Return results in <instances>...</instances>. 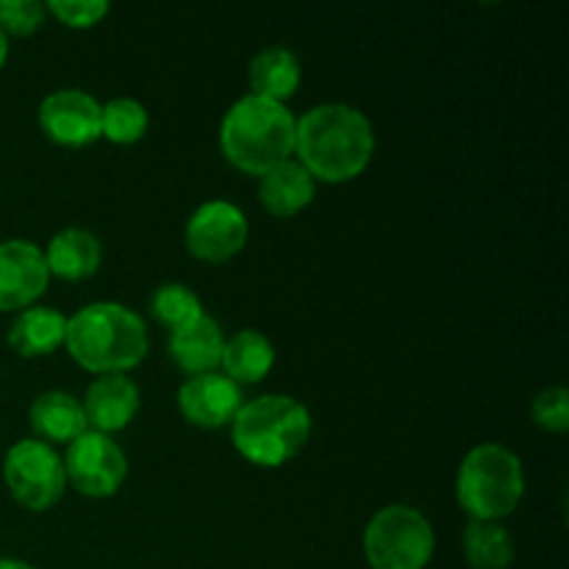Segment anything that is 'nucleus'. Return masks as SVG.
Listing matches in <instances>:
<instances>
[{"instance_id": "obj_1", "label": "nucleus", "mask_w": 569, "mask_h": 569, "mask_svg": "<svg viewBox=\"0 0 569 569\" xmlns=\"http://www.w3.org/2000/svg\"><path fill=\"white\" fill-rule=\"evenodd\" d=\"M295 153L315 181L348 183L370 167L376 131L356 106L320 103L295 126Z\"/></svg>"}, {"instance_id": "obj_2", "label": "nucleus", "mask_w": 569, "mask_h": 569, "mask_svg": "<svg viewBox=\"0 0 569 569\" xmlns=\"http://www.w3.org/2000/svg\"><path fill=\"white\" fill-rule=\"evenodd\" d=\"M64 348L83 370L98 376H126L148 356V328L128 306L100 300L67 317Z\"/></svg>"}, {"instance_id": "obj_3", "label": "nucleus", "mask_w": 569, "mask_h": 569, "mask_svg": "<svg viewBox=\"0 0 569 569\" xmlns=\"http://www.w3.org/2000/svg\"><path fill=\"white\" fill-rule=\"evenodd\" d=\"M295 126L287 103L244 94L220 122L222 156L248 176H264L295 153Z\"/></svg>"}, {"instance_id": "obj_4", "label": "nucleus", "mask_w": 569, "mask_h": 569, "mask_svg": "<svg viewBox=\"0 0 569 569\" xmlns=\"http://www.w3.org/2000/svg\"><path fill=\"white\" fill-rule=\"evenodd\" d=\"M311 415L289 395H261L231 420L233 448L256 467H281L309 445Z\"/></svg>"}, {"instance_id": "obj_5", "label": "nucleus", "mask_w": 569, "mask_h": 569, "mask_svg": "<svg viewBox=\"0 0 569 569\" xmlns=\"http://www.w3.org/2000/svg\"><path fill=\"white\" fill-rule=\"evenodd\" d=\"M526 495V472L517 453L498 442L476 445L456 478L459 506L472 522H500L515 515Z\"/></svg>"}, {"instance_id": "obj_6", "label": "nucleus", "mask_w": 569, "mask_h": 569, "mask_svg": "<svg viewBox=\"0 0 569 569\" xmlns=\"http://www.w3.org/2000/svg\"><path fill=\"white\" fill-rule=\"evenodd\" d=\"M361 545L372 569H426L433 559L437 533L420 509L392 503L367 522Z\"/></svg>"}, {"instance_id": "obj_7", "label": "nucleus", "mask_w": 569, "mask_h": 569, "mask_svg": "<svg viewBox=\"0 0 569 569\" xmlns=\"http://www.w3.org/2000/svg\"><path fill=\"white\" fill-rule=\"evenodd\" d=\"M3 481L9 495L28 511H48L64 495V461L53 445L42 439H22L11 445L3 459Z\"/></svg>"}, {"instance_id": "obj_8", "label": "nucleus", "mask_w": 569, "mask_h": 569, "mask_svg": "<svg viewBox=\"0 0 569 569\" xmlns=\"http://www.w3.org/2000/svg\"><path fill=\"white\" fill-rule=\"evenodd\" d=\"M64 476L87 498H111L128 478V459L120 445L98 431H87L67 445Z\"/></svg>"}, {"instance_id": "obj_9", "label": "nucleus", "mask_w": 569, "mask_h": 569, "mask_svg": "<svg viewBox=\"0 0 569 569\" xmlns=\"http://www.w3.org/2000/svg\"><path fill=\"white\" fill-rule=\"evenodd\" d=\"M248 217L228 200H209L187 220V250L206 264H226L248 244Z\"/></svg>"}, {"instance_id": "obj_10", "label": "nucleus", "mask_w": 569, "mask_h": 569, "mask_svg": "<svg viewBox=\"0 0 569 569\" xmlns=\"http://www.w3.org/2000/svg\"><path fill=\"white\" fill-rule=\"evenodd\" d=\"M103 106L83 89H59L39 103V128L61 148H87L100 139Z\"/></svg>"}, {"instance_id": "obj_11", "label": "nucleus", "mask_w": 569, "mask_h": 569, "mask_svg": "<svg viewBox=\"0 0 569 569\" xmlns=\"http://www.w3.org/2000/svg\"><path fill=\"white\" fill-rule=\"evenodd\" d=\"M50 283L44 250L28 239L0 242V311H26L37 306Z\"/></svg>"}, {"instance_id": "obj_12", "label": "nucleus", "mask_w": 569, "mask_h": 569, "mask_svg": "<svg viewBox=\"0 0 569 569\" xmlns=\"http://www.w3.org/2000/svg\"><path fill=\"white\" fill-rule=\"evenodd\" d=\"M242 403V389L228 381L222 372L192 376L178 389V409L183 420L194 428H209V431L228 426Z\"/></svg>"}, {"instance_id": "obj_13", "label": "nucleus", "mask_w": 569, "mask_h": 569, "mask_svg": "<svg viewBox=\"0 0 569 569\" xmlns=\"http://www.w3.org/2000/svg\"><path fill=\"white\" fill-rule=\"evenodd\" d=\"M83 415H87L89 431H98L111 437L114 431L131 426L139 411V387L122 372L114 376H100L89 383L87 395L81 400Z\"/></svg>"}, {"instance_id": "obj_14", "label": "nucleus", "mask_w": 569, "mask_h": 569, "mask_svg": "<svg viewBox=\"0 0 569 569\" xmlns=\"http://www.w3.org/2000/svg\"><path fill=\"white\" fill-rule=\"evenodd\" d=\"M226 348V337L214 317L203 315L194 322H189L181 331L170 333V359L176 361L178 370L192 376H206L217 372Z\"/></svg>"}, {"instance_id": "obj_15", "label": "nucleus", "mask_w": 569, "mask_h": 569, "mask_svg": "<svg viewBox=\"0 0 569 569\" xmlns=\"http://www.w3.org/2000/svg\"><path fill=\"white\" fill-rule=\"evenodd\" d=\"M317 194V181L300 161H281L259 176V200L272 217H295L309 209Z\"/></svg>"}, {"instance_id": "obj_16", "label": "nucleus", "mask_w": 569, "mask_h": 569, "mask_svg": "<svg viewBox=\"0 0 569 569\" xmlns=\"http://www.w3.org/2000/svg\"><path fill=\"white\" fill-rule=\"evenodd\" d=\"M44 261L50 276L64 281H87L103 261V244L87 228H64L48 242Z\"/></svg>"}, {"instance_id": "obj_17", "label": "nucleus", "mask_w": 569, "mask_h": 569, "mask_svg": "<svg viewBox=\"0 0 569 569\" xmlns=\"http://www.w3.org/2000/svg\"><path fill=\"white\" fill-rule=\"evenodd\" d=\"M28 422L42 442H67L89 431L87 415L76 395L50 389L42 392L28 409Z\"/></svg>"}, {"instance_id": "obj_18", "label": "nucleus", "mask_w": 569, "mask_h": 569, "mask_svg": "<svg viewBox=\"0 0 569 569\" xmlns=\"http://www.w3.org/2000/svg\"><path fill=\"white\" fill-rule=\"evenodd\" d=\"M67 317L48 306H31L20 311L9 328V348L22 359L50 356L64 345Z\"/></svg>"}, {"instance_id": "obj_19", "label": "nucleus", "mask_w": 569, "mask_h": 569, "mask_svg": "<svg viewBox=\"0 0 569 569\" xmlns=\"http://www.w3.org/2000/svg\"><path fill=\"white\" fill-rule=\"evenodd\" d=\"M272 365H276V348H272V342L261 331L244 328V331L226 339L220 367L222 376L237 383V387L264 381L270 376Z\"/></svg>"}, {"instance_id": "obj_20", "label": "nucleus", "mask_w": 569, "mask_h": 569, "mask_svg": "<svg viewBox=\"0 0 569 569\" xmlns=\"http://www.w3.org/2000/svg\"><path fill=\"white\" fill-rule=\"evenodd\" d=\"M300 61L292 50L287 48H264L250 59L248 67V81H250V94H259V98L276 100V103H287L300 87Z\"/></svg>"}, {"instance_id": "obj_21", "label": "nucleus", "mask_w": 569, "mask_h": 569, "mask_svg": "<svg viewBox=\"0 0 569 569\" xmlns=\"http://www.w3.org/2000/svg\"><path fill=\"white\" fill-rule=\"evenodd\" d=\"M465 559L472 569H509L515 539L500 522H470L465 528Z\"/></svg>"}, {"instance_id": "obj_22", "label": "nucleus", "mask_w": 569, "mask_h": 569, "mask_svg": "<svg viewBox=\"0 0 569 569\" xmlns=\"http://www.w3.org/2000/svg\"><path fill=\"white\" fill-rule=\"evenodd\" d=\"M150 315L159 326H164L172 333L187 328L189 322L203 317L206 311L198 295L189 287H183V283H161L153 298H150Z\"/></svg>"}, {"instance_id": "obj_23", "label": "nucleus", "mask_w": 569, "mask_h": 569, "mask_svg": "<svg viewBox=\"0 0 569 569\" xmlns=\"http://www.w3.org/2000/svg\"><path fill=\"white\" fill-rule=\"evenodd\" d=\"M150 117L139 100L114 98L100 111V137L114 144H133L148 133Z\"/></svg>"}, {"instance_id": "obj_24", "label": "nucleus", "mask_w": 569, "mask_h": 569, "mask_svg": "<svg viewBox=\"0 0 569 569\" xmlns=\"http://www.w3.org/2000/svg\"><path fill=\"white\" fill-rule=\"evenodd\" d=\"M533 422L548 433L569 431V392L565 387H548L533 398Z\"/></svg>"}, {"instance_id": "obj_25", "label": "nucleus", "mask_w": 569, "mask_h": 569, "mask_svg": "<svg viewBox=\"0 0 569 569\" xmlns=\"http://www.w3.org/2000/svg\"><path fill=\"white\" fill-rule=\"evenodd\" d=\"M44 6L37 0H0V28L6 37H31L44 22Z\"/></svg>"}, {"instance_id": "obj_26", "label": "nucleus", "mask_w": 569, "mask_h": 569, "mask_svg": "<svg viewBox=\"0 0 569 569\" xmlns=\"http://www.w3.org/2000/svg\"><path fill=\"white\" fill-rule=\"evenodd\" d=\"M111 6L106 0H50L44 11L64 22L67 28H94L106 20Z\"/></svg>"}, {"instance_id": "obj_27", "label": "nucleus", "mask_w": 569, "mask_h": 569, "mask_svg": "<svg viewBox=\"0 0 569 569\" xmlns=\"http://www.w3.org/2000/svg\"><path fill=\"white\" fill-rule=\"evenodd\" d=\"M0 569H37V567L20 559H0Z\"/></svg>"}, {"instance_id": "obj_28", "label": "nucleus", "mask_w": 569, "mask_h": 569, "mask_svg": "<svg viewBox=\"0 0 569 569\" xmlns=\"http://www.w3.org/2000/svg\"><path fill=\"white\" fill-rule=\"evenodd\" d=\"M6 59H9V37H6L3 28H0V70H3Z\"/></svg>"}]
</instances>
